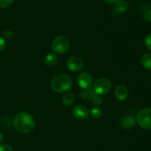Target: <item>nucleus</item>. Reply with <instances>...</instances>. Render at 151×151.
<instances>
[{"label":"nucleus","instance_id":"nucleus-1","mask_svg":"<svg viewBox=\"0 0 151 151\" xmlns=\"http://www.w3.org/2000/svg\"><path fill=\"white\" fill-rule=\"evenodd\" d=\"M15 129L22 133H29L35 129V123L33 117L29 113L22 112L18 113L13 120Z\"/></svg>","mask_w":151,"mask_h":151},{"label":"nucleus","instance_id":"nucleus-2","mask_svg":"<svg viewBox=\"0 0 151 151\" xmlns=\"http://www.w3.org/2000/svg\"><path fill=\"white\" fill-rule=\"evenodd\" d=\"M72 86V78L67 74H58L55 76L51 81V88L56 93H66L70 90Z\"/></svg>","mask_w":151,"mask_h":151},{"label":"nucleus","instance_id":"nucleus-3","mask_svg":"<svg viewBox=\"0 0 151 151\" xmlns=\"http://www.w3.org/2000/svg\"><path fill=\"white\" fill-rule=\"evenodd\" d=\"M70 47L69 39L65 36H58L55 37L52 43V48L53 51L58 54L66 53Z\"/></svg>","mask_w":151,"mask_h":151},{"label":"nucleus","instance_id":"nucleus-4","mask_svg":"<svg viewBox=\"0 0 151 151\" xmlns=\"http://www.w3.org/2000/svg\"><path fill=\"white\" fill-rule=\"evenodd\" d=\"M139 125L146 130H151V108L141 110L137 115Z\"/></svg>","mask_w":151,"mask_h":151},{"label":"nucleus","instance_id":"nucleus-5","mask_svg":"<svg viewBox=\"0 0 151 151\" xmlns=\"http://www.w3.org/2000/svg\"><path fill=\"white\" fill-rule=\"evenodd\" d=\"M111 88V81L106 78H100L94 82L93 90L96 94L99 96H103L107 94L110 91Z\"/></svg>","mask_w":151,"mask_h":151},{"label":"nucleus","instance_id":"nucleus-6","mask_svg":"<svg viewBox=\"0 0 151 151\" xmlns=\"http://www.w3.org/2000/svg\"><path fill=\"white\" fill-rule=\"evenodd\" d=\"M81 97L83 100L91 101L95 106H100L103 102L101 96L96 94L93 90H83L81 92Z\"/></svg>","mask_w":151,"mask_h":151},{"label":"nucleus","instance_id":"nucleus-7","mask_svg":"<svg viewBox=\"0 0 151 151\" xmlns=\"http://www.w3.org/2000/svg\"><path fill=\"white\" fill-rule=\"evenodd\" d=\"M66 65L69 70L72 72H78L83 68L84 62L82 58L79 56H72L68 59Z\"/></svg>","mask_w":151,"mask_h":151},{"label":"nucleus","instance_id":"nucleus-8","mask_svg":"<svg viewBox=\"0 0 151 151\" xmlns=\"http://www.w3.org/2000/svg\"><path fill=\"white\" fill-rule=\"evenodd\" d=\"M78 83L80 87L83 90H88L93 84V78L88 73H81L78 77Z\"/></svg>","mask_w":151,"mask_h":151},{"label":"nucleus","instance_id":"nucleus-9","mask_svg":"<svg viewBox=\"0 0 151 151\" xmlns=\"http://www.w3.org/2000/svg\"><path fill=\"white\" fill-rule=\"evenodd\" d=\"M72 114L77 119L85 120L88 118V115H89V111H88V108L84 105H78L73 108Z\"/></svg>","mask_w":151,"mask_h":151},{"label":"nucleus","instance_id":"nucleus-10","mask_svg":"<svg viewBox=\"0 0 151 151\" xmlns=\"http://www.w3.org/2000/svg\"><path fill=\"white\" fill-rule=\"evenodd\" d=\"M114 96L116 99L120 102H124L128 96V90L123 84H119L115 88Z\"/></svg>","mask_w":151,"mask_h":151},{"label":"nucleus","instance_id":"nucleus-11","mask_svg":"<svg viewBox=\"0 0 151 151\" xmlns=\"http://www.w3.org/2000/svg\"><path fill=\"white\" fill-rule=\"evenodd\" d=\"M120 126L125 130H129L134 127L136 124L135 119L132 116L130 115H125L122 117L120 120Z\"/></svg>","mask_w":151,"mask_h":151},{"label":"nucleus","instance_id":"nucleus-12","mask_svg":"<svg viewBox=\"0 0 151 151\" xmlns=\"http://www.w3.org/2000/svg\"><path fill=\"white\" fill-rule=\"evenodd\" d=\"M115 8L119 13H125L129 9V4L125 0H118L115 3Z\"/></svg>","mask_w":151,"mask_h":151},{"label":"nucleus","instance_id":"nucleus-13","mask_svg":"<svg viewBox=\"0 0 151 151\" xmlns=\"http://www.w3.org/2000/svg\"><path fill=\"white\" fill-rule=\"evenodd\" d=\"M141 64L146 70H151V53L143 55L141 58Z\"/></svg>","mask_w":151,"mask_h":151},{"label":"nucleus","instance_id":"nucleus-14","mask_svg":"<svg viewBox=\"0 0 151 151\" xmlns=\"http://www.w3.org/2000/svg\"><path fill=\"white\" fill-rule=\"evenodd\" d=\"M58 62V56L55 53H50L45 57V64L47 66H54Z\"/></svg>","mask_w":151,"mask_h":151},{"label":"nucleus","instance_id":"nucleus-15","mask_svg":"<svg viewBox=\"0 0 151 151\" xmlns=\"http://www.w3.org/2000/svg\"><path fill=\"white\" fill-rule=\"evenodd\" d=\"M74 101H75V97L72 92H66L64 95H63V98H62V102L66 106H69L73 104Z\"/></svg>","mask_w":151,"mask_h":151},{"label":"nucleus","instance_id":"nucleus-16","mask_svg":"<svg viewBox=\"0 0 151 151\" xmlns=\"http://www.w3.org/2000/svg\"><path fill=\"white\" fill-rule=\"evenodd\" d=\"M91 116L94 118H100L103 115V111L100 107H94L89 112Z\"/></svg>","mask_w":151,"mask_h":151},{"label":"nucleus","instance_id":"nucleus-17","mask_svg":"<svg viewBox=\"0 0 151 151\" xmlns=\"http://www.w3.org/2000/svg\"><path fill=\"white\" fill-rule=\"evenodd\" d=\"M14 0H0V8H6L13 4Z\"/></svg>","mask_w":151,"mask_h":151},{"label":"nucleus","instance_id":"nucleus-18","mask_svg":"<svg viewBox=\"0 0 151 151\" xmlns=\"http://www.w3.org/2000/svg\"><path fill=\"white\" fill-rule=\"evenodd\" d=\"M142 17L147 22H151V10H147L143 13Z\"/></svg>","mask_w":151,"mask_h":151},{"label":"nucleus","instance_id":"nucleus-19","mask_svg":"<svg viewBox=\"0 0 151 151\" xmlns=\"http://www.w3.org/2000/svg\"><path fill=\"white\" fill-rule=\"evenodd\" d=\"M145 44L146 47L151 51V33L147 36V37L145 38Z\"/></svg>","mask_w":151,"mask_h":151},{"label":"nucleus","instance_id":"nucleus-20","mask_svg":"<svg viewBox=\"0 0 151 151\" xmlns=\"http://www.w3.org/2000/svg\"><path fill=\"white\" fill-rule=\"evenodd\" d=\"M0 151H13L11 146L8 144H1L0 145Z\"/></svg>","mask_w":151,"mask_h":151},{"label":"nucleus","instance_id":"nucleus-21","mask_svg":"<svg viewBox=\"0 0 151 151\" xmlns=\"http://www.w3.org/2000/svg\"><path fill=\"white\" fill-rule=\"evenodd\" d=\"M6 46V41L4 40V38L2 37H0V52H1L2 50H4Z\"/></svg>","mask_w":151,"mask_h":151},{"label":"nucleus","instance_id":"nucleus-22","mask_svg":"<svg viewBox=\"0 0 151 151\" xmlns=\"http://www.w3.org/2000/svg\"><path fill=\"white\" fill-rule=\"evenodd\" d=\"M4 36L6 38H10L13 36V33L10 30H6L4 32Z\"/></svg>","mask_w":151,"mask_h":151},{"label":"nucleus","instance_id":"nucleus-23","mask_svg":"<svg viewBox=\"0 0 151 151\" xmlns=\"http://www.w3.org/2000/svg\"><path fill=\"white\" fill-rule=\"evenodd\" d=\"M103 1L108 4H115L118 0H103Z\"/></svg>","mask_w":151,"mask_h":151},{"label":"nucleus","instance_id":"nucleus-24","mask_svg":"<svg viewBox=\"0 0 151 151\" xmlns=\"http://www.w3.org/2000/svg\"><path fill=\"white\" fill-rule=\"evenodd\" d=\"M3 140V133L0 131V142Z\"/></svg>","mask_w":151,"mask_h":151},{"label":"nucleus","instance_id":"nucleus-25","mask_svg":"<svg viewBox=\"0 0 151 151\" xmlns=\"http://www.w3.org/2000/svg\"><path fill=\"white\" fill-rule=\"evenodd\" d=\"M0 22H1V20H0Z\"/></svg>","mask_w":151,"mask_h":151}]
</instances>
